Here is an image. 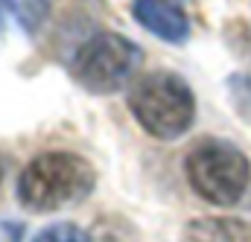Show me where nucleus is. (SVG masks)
Instances as JSON below:
<instances>
[{"instance_id": "obj_1", "label": "nucleus", "mask_w": 251, "mask_h": 242, "mask_svg": "<svg viewBox=\"0 0 251 242\" xmlns=\"http://www.w3.org/2000/svg\"><path fill=\"white\" fill-rule=\"evenodd\" d=\"M97 187V169L76 152H44L18 175V198L26 210L53 213L85 201Z\"/></svg>"}, {"instance_id": "obj_2", "label": "nucleus", "mask_w": 251, "mask_h": 242, "mask_svg": "<svg viewBox=\"0 0 251 242\" xmlns=\"http://www.w3.org/2000/svg\"><path fill=\"white\" fill-rule=\"evenodd\" d=\"M128 111L137 125L158 140H178L196 120V94L184 76L155 70L140 76L128 91Z\"/></svg>"}, {"instance_id": "obj_3", "label": "nucleus", "mask_w": 251, "mask_h": 242, "mask_svg": "<svg viewBox=\"0 0 251 242\" xmlns=\"http://www.w3.org/2000/svg\"><path fill=\"white\" fill-rule=\"evenodd\" d=\"M190 190L216 207H234L251 184V158L231 140H201L184 158Z\"/></svg>"}, {"instance_id": "obj_4", "label": "nucleus", "mask_w": 251, "mask_h": 242, "mask_svg": "<svg viewBox=\"0 0 251 242\" xmlns=\"http://www.w3.org/2000/svg\"><path fill=\"white\" fill-rule=\"evenodd\" d=\"M143 61V50L120 32L100 29L79 44L70 59V76L88 94H117L131 82Z\"/></svg>"}, {"instance_id": "obj_5", "label": "nucleus", "mask_w": 251, "mask_h": 242, "mask_svg": "<svg viewBox=\"0 0 251 242\" xmlns=\"http://www.w3.org/2000/svg\"><path fill=\"white\" fill-rule=\"evenodd\" d=\"M131 18L164 44H184L193 32L184 6L173 0H131Z\"/></svg>"}, {"instance_id": "obj_6", "label": "nucleus", "mask_w": 251, "mask_h": 242, "mask_svg": "<svg viewBox=\"0 0 251 242\" xmlns=\"http://www.w3.org/2000/svg\"><path fill=\"white\" fill-rule=\"evenodd\" d=\"M181 242H251V225L243 219H196L181 231Z\"/></svg>"}, {"instance_id": "obj_7", "label": "nucleus", "mask_w": 251, "mask_h": 242, "mask_svg": "<svg viewBox=\"0 0 251 242\" xmlns=\"http://www.w3.org/2000/svg\"><path fill=\"white\" fill-rule=\"evenodd\" d=\"M0 12L15 21L26 35L38 32L50 15V0H0Z\"/></svg>"}, {"instance_id": "obj_8", "label": "nucleus", "mask_w": 251, "mask_h": 242, "mask_svg": "<svg viewBox=\"0 0 251 242\" xmlns=\"http://www.w3.org/2000/svg\"><path fill=\"white\" fill-rule=\"evenodd\" d=\"M32 242H91V237L73 222H56V225L44 228Z\"/></svg>"}, {"instance_id": "obj_9", "label": "nucleus", "mask_w": 251, "mask_h": 242, "mask_svg": "<svg viewBox=\"0 0 251 242\" xmlns=\"http://www.w3.org/2000/svg\"><path fill=\"white\" fill-rule=\"evenodd\" d=\"M0 242H24V225L0 219Z\"/></svg>"}, {"instance_id": "obj_10", "label": "nucleus", "mask_w": 251, "mask_h": 242, "mask_svg": "<svg viewBox=\"0 0 251 242\" xmlns=\"http://www.w3.org/2000/svg\"><path fill=\"white\" fill-rule=\"evenodd\" d=\"M173 3H178V6H187L190 0H173Z\"/></svg>"}, {"instance_id": "obj_11", "label": "nucleus", "mask_w": 251, "mask_h": 242, "mask_svg": "<svg viewBox=\"0 0 251 242\" xmlns=\"http://www.w3.org/2000/svg\"><path fill=\"white\" fill-rule=\"evenodd\" d=\"M85 3H102V0H85Z\"/></svg>"}, {"instance_id": "obj_12", "label": "nucleus", "mask_w": 251, "mask_h": 242, "mask_svg": "<svg viewBox=\"0 0 251 242\" xmlns=\"http://www.w3.org/2000/svg\"><path fill=\"white\" fill-rule=\"evenodd\" d=\"M0 181H3V167H0Z\"/></svg>"}]
</instances>
